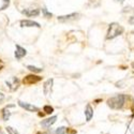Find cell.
Instances as JSON below:
<instances>
[{
  "label": "cell",
  "mask_w": 134,
  "mask_h": 134,
  "mask_svg": "<svg viewBox=\"0 0 134 134\" xmlns=\"http://www.w3.org/2000/svg\"><path fill=\"white\" fill-rule=\"evenodd\" d=\"M126 96L125 94H117L115 97H111L107 100V105L113 109H120L125 105Z\"/></svg>",
  "instance_id": "6da1fadb"
},
{
  "label": "cell",
  "mask_w": 134,
  "mask_h": 134,
  "mask_svg": "<svg viewBox=\"0 0 134 134\" xmlns=\"http://www.w3.org/2000/svg\"><path fill=\"white\" fill-rule=\"evenodd\" d=\"M124 32V27L120 26L119 24L117 23H111L108 27V31H107V36H106V39L107 40H111L118 36H120L121 33Z\"/></svg>",
  "instance_id": "7a4b0ae2"
},
{
  "label": "cell",
  "mask_w": 134,
  "mask_h": 134,
  "mask_svg": "<svg viewBox=\"0 0 134 134\" xmlns=\"http://www.w3.org/2000/svg\"><path fill=\"white\" fill-rule=\"evenodd\" d=\"M41 80H42V77L31 74V75H27V76L24 77L23 83H24L25 85H32V84H36V83L40 82Z\"/></svg>",
  "instance_id": "3957f363"
},
{
  "label": "cell",
  "mask_w": 134,
  "mask_h": 134,
  "mask_svg": "<svg viewBox=\"0 0 134 134\" xmlns=\"http://www.w3.org/2000/svg\"><path fill=\"white\" fill-rule=\"evenodd\" d=\"M5 84H7V86L9 87V89L11 91H15L16 89L18 88V86H19V81H18L17 77H12L11 80L7 81Z\"/></svg>",
  "instance_id": "277c9868"
},
{
  "label": "cell",
  "mask_w": 134,
  "mask_h": 134,
  "mask_svg": "<svg viewBox=\"0 0 134 134\" xmlns=\"http://www.w3.org/2000/svg\"><path fill=\"white\" fill-rule=\"evenodd\" d=\"M53 84H54V80L53 79H49L47 80L43 85V92L46 97L49 96L52 93V89H53Z\"/></svg>",
  "instance_id": "5b68a950"
},
{
  "label": "cell",
  "mask_w": 134,
  "mask_h": 134,
  "mask_svg": "<svg viewBox=\"0 0 134 134\" xmlns=\"http://www.w3.org/2000/svg\"><path fill=\"white\" fill-rule=\"evenodd\" d=\"M18 105H19L20 107L25 108V109L28 110V111H39V110H40L39 107H37V106H35V105H31V104H29V103H26V102H23V101H18Z\"/></svg>",
  "instance_id": "8992f818"
},
{
  "label": "cell",
  "mask_w": 134,
  "mask_h": 134,
  "mask_svg": "<svg viewBox=\"0 0 134 134\" xmlns=\"http://www.w3.org/2000/svg\"><path fill=\"white\" fill-rule=\"evenodd\" d=\"M21 13L25 14L28 17H32V16H38L40 14V10L39 9H25L21 11Z\"/></svg>",
  "instance_id": "52a82bcc"
},
{
  "label": "cell",
  "mask_w": 134,
  "mask_h": 134,
  "mask_svg": "<svg viewBox=\"0 0 134 134\" xmlns=\"http://www.w3.org/2000/svg\"><path fill=\"white\" fill-rule=\"evenodd\" d=\"M20 27H37L40 28V24L37 23V21H33V20H29V19H23L20 20Z\"/></svg>",
  "instance_id": "ba28073f"
},
{
  "label": "cell",
  "mask_w": 134,
  "mask_h": 134,
  "mask_svg": "<svg viewBox=\"0 0 134 134\" xmlns=\"http://www.w3.org/2000/svg\"><path fill=\"white\" fill-rule=\"evenodd\" d=\"M56 120H57V116H53V117H51V118H47V119H45V120H43V121L41 122V126H42L43 128H49L52 125L55 124Z\"/></svg>",
  "instance_id": "9c48e42d"
},
{
  "label": "cell",
  "mask_w": 134,
  "mask_h": 134,
  "mask_svg": "<svg viewBox=\"0 0 134 134\" xmlns=\"http://www.w3.org/2000/svg\"><path fill=\"white\" fill-rule=\"evenodd\" d=\"M26 54H27V51L25 48H23L19 45H16V49H15V58L16 59L23 58L24 56H26Z\"/></svg>",
  "instance_id": "30bf717a"
},
{
  "label": "cell",
  "mask_w": 134,
  "mask_h": 134,
  "mask_svg": "<svg viewBox=\"0 0 134 134\" xmlns=\"http://www.w3.org/2000/svg\"><path fill=\"white\" fill-rule=\"evenodd\" d=\"M85 115H86V120L87 121H90L92 116H93V109L91 107L90 104H87L86 106V109H85Z\"/></svg>",
  "instance_id": "8fae6325"
},
{
  "label": "cell",
  "mask_w": 134,
  "mask_h": 134,
  "mask_svg": "<svg viewBox=\"0 0 134 134\" xmlns=\"http://www.w3.org/2000/svg\"><path fill=\"white\" fill-rule=\"evenodd\" d=\"M79 14L77 13H72L69 15H63V16H58V20L59 21H66V20H71V19H75Z\"/></svg>",
  "instance_id": "7c38bea8"
},
{
  "label": "cell",
  "mask_w": 134,
  "mask_h": 134,
  "mask_svg": "<svg viewBox=\"0 0 134 134\" xmlns=\"http://www.w3.org/2000/svg\"><path fill=\"white\" fill-rule=\"evenodd\" d=\"M12 105H9V106H7V107H4L3 109H2V119L4 120V121H7V120H9L10 119V116H11V111L9 110V107H11Z\"/></svg>",
  "instance_id": "4fadbf2b"
},
{
  "label": "cell",
  "mask_w": 134,
  "mask_h": 134,
  "mask_svg": "<svg viewBox=\"0 0 134 134\" xmlns=\"http://www.w3.org/2000/svg\"><path fill=\"white\" fill-rule=\"evenodd\" d=\"M27 69L30 70V71L33 72V73H40V72H42V70H43V69H41V68H37V66H33V65H27Z\"/></svg>",
  "instance_id": "5bb4252c"
},
{
  "label": "cell",
  "mask_w": 134,
  "mask_h": 134,
  "mask_svg": "<svg viewBox=\"0 0 134 134\" xmlns=\"http://www.w3.org/2000/svg\"><path fill=\"white\" fill-rule=\"evenodd\" d=\"M66 129L65 127H60V128H57L55 131V134H65L66 133Z\"/></svg>",
  "instance_id": "9a60e30c"
},
{
  "label": "cell",
  "mask_w": 134,
  "mask_h": 134,
  "mask_svg": "<svg viewBox=\"0 0 134 134\" xmlns=\"http://www.w3.org/2000/svg\"><path fill=\"white\" fill-rule=\"evenodd\" d=\"M42 13H43L44 17H47V18H49V17H52V16H53V14H52L51 12H48L46 8H43V9H42Z\"/></svg>",
  "instance_id": "2e32d148"
},
{
  "label": "cell",
  "mask_w": 134,
  "mask_h": 134,
  "mask_svg": "<svg viewBox=\"0 0 134 134\" xmlns=\"http://www.w3.org/2000/svg\"><path fill=\"white\" fill-rule=\"evenodd\" d=\"M43 109H44V111H45V114H52L54 111V108L52 106H49V105H45L43 107Z\"/></svg>",
  "instance_id": "e0dca14e"
},
{
  "label": "cell",
  "mask_w": 134,
  "mask_h": 134,
  "mask_svg": "<svg viewBox=\"0 0 134 134\" xmlns=\"http://www.w3.org/2000/svg\"><path fill=\"white\" fill-rule=\"evenodd\" d=\"M5 130H7V132H8L9 134H18V132H17L15 129H13L12 127H7Z\"/></svg>",
  "instance_id": "ac0fdd59"
},
{
  "label": "cell",
  "mask_w": 134,
  "mask_h": 134,
  "mask_svg": "<svg viewBox=\"0 0 134 134\" xmlns=\"http://www.w3.org/2000/svg\"><path fill=\"white\" fill-rule=\"evenodd\" d=\"M9 5H10V0H3V4H2V7H1V8H0V11L5 10Z\"/></svg>",
  "instance_id": "d6986e66"
},
{
  "label": "cell",
  "mask_w": 134,
  "mask_h": 134,
  "mask_svg": "<svg viewBox=\"0 0 134 134\" xmlns=\"http://www.w3.org/2000/svg\"><path fill=\"white\" fill-rule=\"evenodd\" d=\"M3 100H4V94L2 92H0V103H1Z\"/></svg>",
  "instance_id": "ffe728a7"
},
{
  "label": "cell",
  "mask_w": 134,
  "mask_h": 134,
  "mask_svg": "<svg viewBox=\"0 0 134 134\" xmlns=\"http://www.w3.org/2000/svg\"><path fill=\"white\" fill-rule=\"evenodd\" d=\"M129 23H130V24H134V16L130 17V19H129Z\"/></svg>",
  "instance_id": "44dd1931"
},
{
  "label": "cell",
  "mask_w": 134,
  "mask_h": 134,
  "mask_svg": "<svg viewBox=\"0 0 134 134\" xmlns=\"http://www.w3.org/2000/svg\"><path fill=\"white\" fill-rule=\"evenodd\" d=\"M116 2H119V3H122V2H125V0H115Z\"/></svg>",
  "instance_id": "7402d4cb"
},
{
  "label": "cell",
  "mask_w": 134,
  "mask_h": 134,
  "mask_svg": "<svg viewBox=\"0 0 134 134\" xmlns=\"http://www.w3.org/2000/svg\"><path fill=\"white\" fill-rule=\"evenodd\" d=\"M131 132H132V133H134V125L131 127Z\"/></svg>",
  "instance_id": "603a6c76"
},
{
  "label": "cell",
  "mask_w": 134,
  "mask_h": 134,
  "mask_svg": "<svg viewBox=\"0 0 134 134\" xmlns=\"http://www.w3.org/2000/svg\"><path fill=\"white\" fill-rule=\"evenodd\" d=\"M47 134H55V132H53V131L51 130V131H48V132H47Z\"/></svg>",
  "instance_id": "cb8c5ba5"
},
{
  "label": "cell",
  "mask_w": 134,
  "mask_h": 134,
  "mask_svg": "<svg viewBox=\"0 0 134 134\" xmlns=\"http://www.w3.org/2000/svg\"><path fill=\"white\" fill-rule=\"evenodd\" d=\"M132 66H133V68H134V62H133V63H132Z\"/></svg>",
  "instance_id": "d4e9b609"
},
{
  "label": "cell",
  "mask_w": 134,
  "mask_h": 134,
  "mask_svg": "<svg viewBox=\"0 0 134 134\" xmlns=\"http://www.w3.org/2000/svg\"><path fill=\"white\" fill-rule=\"evenodd\" d=\"M132 33H133V35H134V31H132Z\"/></svg>",
  "instance_id": "484cf974"
},
{
  "label": "cell",
  "mask_w": 134,
  "mask_h": 134,
  "mask_svg": "<svg viewBox=\"0 0 134 134\" xmlns=\"http://www.w3.org/2000/svg\"><path fill=\"white\" fill-rule=\"evenodd\" d=\"M107 134H108V133H107Z\"/></svg>",
  "instance_id": "4316f807"
}]
</instances>
